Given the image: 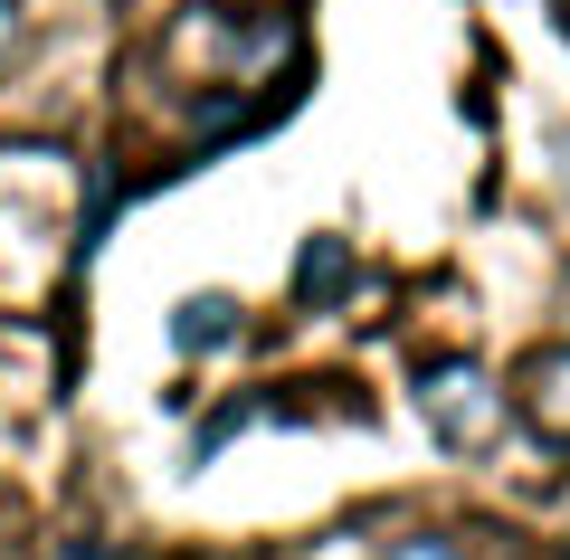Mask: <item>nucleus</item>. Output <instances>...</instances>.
<instances>
[{"label":"nucleus","instance_id":"obj_3","mask_svg":"<svg viewBox=\"0 0 570 560\" xmlns=\"http://www.w3.org/2000/svg\"><path fill=\"white\" fill-rule=\"evenodd\" d=\"M532 419H542L551 438H570V352L532 361Z\"/></svg>","mask_w":570,"mask_h":560},{"label":"nucleus","instance_id":"obj_1","mask_svg":"<svg viewBox=\"0 0 570 560\" xmlns=\"http://www.w3.org/2000/svg\"><path fill=\"white\" fill-rule=\"evenodd\" d=\"M419 409L438 419V438H448V446H485L494 428H504L494 381H485V371H466V361H438V371L419 381Z\"/></svg>","mask_w":570,"mask_h":560},{"label":"nucleus","instance_id":"obj_2","mask_svg":"<svg viewBox=\"0 0 570 560\" xmlns=\"http://www.w3.org/2000/svg\"><path fill=\"white\" fill-rule=\"evenodd\" d=\"M228 333H238V304H228V295H190L181 323H171V342H181V352H219Z\"/></svg>","mask_w":570,"mask_h":560},{"label":"nucleus","instance_id":"obj_7","mask_svg":"<svg viewBox=\"0 0 570 560\" xmlns=\"http://www.w3.org/2000/svg\"><path fill=\"white\" fill-rule=\"evenodd\" d=\"M58 560H115V551H105V541H67Z\"/></svg>","mask_w":570,"mask_h":560},{"label":"nucleus","instance_id":"obj_5","mask_svg":"<svg viewBox=\"0 0 570 560\" xmlns=\"http://www.w3.org/2000/svg\"><path fill=\"white\" fill-rule=\"evenodd\" d=\"M390 560H466V551H456V541H438V532H419V541H400Z\"/></svg>","mask_w":570,"mask_h":560},{"label":"nucleus","instance_id":"obj_9","mask_svg":"<svg viewBox=\"0 0 570 560\" xmlns=\"http://www.w3.org/2000/svg\"><path fill=\"white\" fill-rule=\"evenodd\" d=\"M561 180H570V161H561Z\"/></svg>","mask_w":570,"mask_h":560},{"label":"nucleus","instance_id":"obj_8","mask_svg":"<svg viewBox=\"0 0 570 560\" xmlns=\"http://www.w3.org/2000/svg\"><path fill=\"white\" fill-rule=\"evenodd\" d=\"M561 20H570V0H561Z\"/></svg>","mask_w":570,"mask_h":560},{"label":"nucleus","instance_id":"obj_4","mask_svg":"<svg viewBox=\"0 0 570 560\" xmlns=\"http://www.w3.org/2000/svg\"><path fill=\"white\" fill-rule=\"evenodd\" d=\"M343 276H352L343 238H314V247H305V276H295V285H305V304H324V295H343Z\"/></svg>","mask_w":570,"mask_h":560},{"label":"nucleus","instance_id":"obj_6","mask_svg":"<svg viewBox=\"0 0 570 560\" xmlns=\"http://www.w3.org/2000/svg\"><path fill=\"white\" fill-rule=\"evenodd\" d=\"M10 48H20V10L0 0V67H10Z\"/></svg>","mask_w":570,"mask_h":560}]
</instances>
